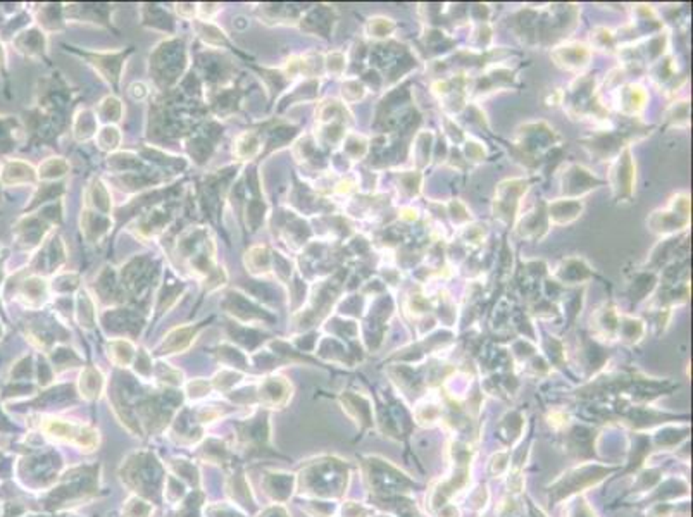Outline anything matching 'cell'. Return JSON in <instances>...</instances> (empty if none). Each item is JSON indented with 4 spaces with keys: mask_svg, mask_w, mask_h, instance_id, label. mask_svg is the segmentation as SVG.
Here are the masks:
<instances>
[{
    "mask_svg": "<svg viewBox=\"0 0 693 517\" xmlns=\"http://www.w3.org/2000/svg\"><path fill=\"white\" fill-rule=\"evenodd\" d=\"M259 149H261V142H259L257 135L247 131L244 133V135L238 136L237 142H234L233 152L237 154L240 159H252V157L259 152Z\"/></svg>",
    "mask_w": 693,
    "mask_h": 517,
    "instance_id": "7a4b0ae2",
    "label": "cell"
},
{
    "mask_svg": "<svg viewBox=\"0 0 693 517\" xmlns=\"http://www.w3.org/2000/svg\"><path fill=\"white\" fill-rule=\"evenodd\" d=\"M555 59L559 60V66L566 67V69H576L587 64L588 60V50L584 45L580 43H573V45L561 47L557 52L554 54Z\"/></svg>",
    "mask_w": 693,
    "mask_h": 517,
    "instance_id": "6da1fadb",
    "label": "cell"
}]
</instances>
